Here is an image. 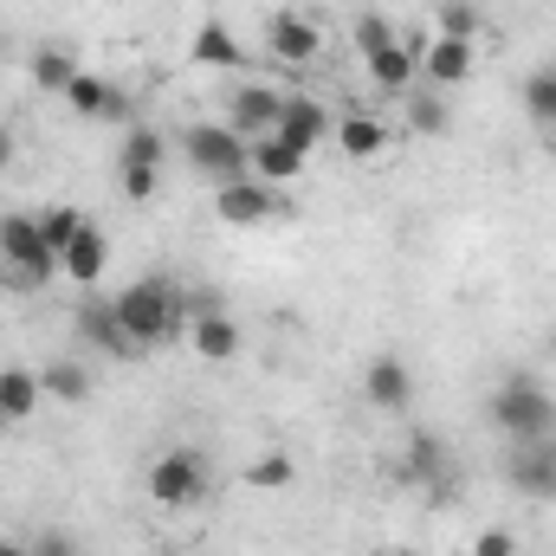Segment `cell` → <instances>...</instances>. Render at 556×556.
Returning a JSON list of instances; mask_svg holds the SVG:
<instances>
[{
	"label": "cell",
	"mask_w": 556,
	"mask_h": 556,
	"mask_svg": "<svg viewBox=\"0 0 556 556\" xmlns=\"http://www.w3.org/2000/svg\"><path fill=\"white\" fill-rule=\"evenodd\" d=\"M117 304V324L130 330L137 350H168V343H188V324H194V298L181 285H168L162 273L137 278L130 291L111 298Z\"/></svg>",
	"instance_id": "6da1fadb"
},
{
	"label": "cell",
	"mask_w": 556,
	"mask_h": 556,
	"mask_svg": "<svg viewBox=\"0 0 556 556\" xmlns=\"http://www.w3.org/2000/svg\"><path fill=\"white\" fill-rule=\"evenodd\" d=\"M485 420L505 433V440H551L556 433V402L531 382V376H505L485 402Z\"/></svg>",
	"instance_id": "7a4b0ae2"
},
{
	"label": "cell",
	"mask_w": 556,
	"mask_h": 556,
	"mask_svg": "<svg viewBox=\"0 0 556 556\" xmlns=\"http://www.w3.org/2000/svg\"><path fill=\"white\" fill-rule=\"evenodd\" d=\"M142 485H149V498L162 511H188V505H201L214 492V466H207L201 446H168V453H155V466H149Z\"/></svg>",
	"instance_id": "3957f363"
},
{
	"label": "cell",
	"mask_w": 556,
	"mask_h": 556,
	"mask_svg": "<svg viewBox=\"0 0 556 556\" xmlns=\"http://www.w3.org/2000/svg\"><path fill=\"white\" fill-rule=\"evenodd\" d=\"M0 260H7L13 285H26V291H39V285L59 278V253L46 247L39 214H0Z\"/></svg>",
	"instance_id": "277c9868"
},
{
	"label": "cell",
	"mask_w": 556,
	"mask_h": 556,
	"mask_svg": "<svg viewBox=\"0 0 556 556\" xmlns=\"http://www.w3.org/2000/svg\"><path fill=\"white\" fill-rule=\"evenodd\" d=\"M181 155H188V168L207 175L214 188L253 175V168H247V137H233L227 124H188V130H181Z\"/></svg>",
	"instance_id": "5b68a950"
},
{
	"label": "cell",
	"mask_w": 556,
	"mask_h": 556,
	"mask_svg": "<svg viewBox=\"0 0 556 556\" xmlns=\"http://www.w3.org/2000/svg\"><path fill=\"white\" fill-rule=\"evenodd\" d=\"M278 104H285V91L278 85H260V78H240L233 91H227V130L233 137H247V142H260V137H273L278 130Z\"/></svg>",
	"instance_id": "8992f818"
},
{
	"label": "cell",
	"mask_w": 556,
	"mask_h": 556,
	"mask_svg": "<svg viewBox=\"0 0 556 556\" xmlns=\"http://www.w3.org/2000/svg\"><path fill=\"white\" fill-rule=\"evenodd\" d=\"M117 181H124V201H155V188H162V137L137 124L124 149H117Z\"/></svg>",
	"instance_id": "52a82bcc"
},
{
	"label": "cell",
	"mask_w": 556,
	"mask_h": 556,
	"mask_svg": "<svg viewBox=\"0 0 556 556\" xmlns=\"http://www.w3.org/2000/svg\"><path fill=\"white\" fill-rule=\"evenodd\" d=\"M214 214L227 220V227H266V220H285V201H278V188L266 181H227V188H214Z\"/></svg>",
	"instance_id": "ba28073f"
},
{
	"label": "cell",
	"mask_w": 556,
	"mask_h": 556,
	"mask_svg": "<svg viewBox=\"0 0 556 556\" xmlns=\"http://www.w3.org/2000/svg\"><path fill=\"white\" fill-rule=\"evenodd\" d=\"M291 149H324V142L337 137V117H330V104H317V98H304V91H285V104H278V130Z\"/></svg>",
	"instance_id": "9c48e42d"
},
{
	"label": "cell",
	"mask_w": 556,
	"mask_h": 556,
	"mask_svg": "<svg viewBox=\"0 0 556 556\" xmlns=\"http://www.w3.org/2000/svg\"><path fill=\"white\" fill-rule=\"evenodd\" d=\"M505 479H511V492H525V498H556V433L551 440H511Z\"/></svg>",
	"instance_id": "30bf717a"
},
{
	"label": "cell",
	"mask_w": 556,
	"mask_h": 556,
	"mask_svg": "<svg viewBox=\"0 0 556 556\" xmlns=\"http://www.w3.org/2000/svg\"><path fill=\"white\" fill-rule=\"evenodd\" d=\"M188 65H194V72H253V52L233 39V26H227V20H214V13H207V20L194 26Z\"/></svg>",
	"instance_id": "8fae6325"
},
{
	"label": "cell",
	"mask_w": 556,
	"mask_h": 556,
	"mask_svg": "<svg viewBox=\"0 0 556 556\" xmlns=\"http://www.w3.org/2000/svg\"><path fill=\"white\" fill-rule=\"evenodd\" d=\"M266 52H273L278 65H311V59L324 52V33H317L304 13L278 7V13H266Z\"/></svg>",
	"instance_id": "7c38bea8"
},
{
	"label": "cell",
	"mask_w": 556,
	"mask_h": 556,
	"mask_svg": "<svg viewBox=\"0 0 556 556\" xmlns=\"http://www.w3.org/2000/svg\"><path fill=\"white\" fill-rule=\"evenodd\" d=\"M363 402L382 408V415H402V408L415 402V369H408L402 356H376V363L363 369Z\"/></svg>",
	"instance_id": "4fadbf2b"
},
{
	"label": "cell",
	"mask_w": 556,
	"mask_h": 556,
	"mask_svg": "<svg viewBox=\"0 0 556 556\" xmlns=\"http://www.w3.org/2000/svg\"><path fill=\"white\" fill-rule=\"evenodd\" d=\"M472 65H479V39H440V33H433V46L420 52V78H427V85H440V91L466 85V78H472Z\"/></svg>",
	"instance_id": "5bb4252c"
},
{
	"label": "cell",
	"mask_w": 556,
	"mask_h": 556,
	"mask_svg": "<svg viewBox=\"0 0 556 556\" xmlns=\"http://www.w3.org/2000/svg\"><path fill=\"white\" fill-rule=\"evenodd\" d=\"M78 337H85L91 350L117 356V363H130V356H142L137 343H130V330L117 324V304H111V298H85V311H78Z\"/></svg>",
	"instance_id": "9a60e30c"
},
{
	"label": "cell",
	"mask_w": 556,
	"mask_h": 556,
	"mask_svg": "<svg viewBox=\"0 0 556 556\" xmlns=\"http://www.w3.org/2000/svg\"><path fill=\"white\" fill-rule=\"evenodd\" d=\"M402 479H415V485H427V492H446V485H453V446H446L440 433H408Z\"/></svg>",
	"instance_id": "2e32d148"
},
{
	"label": "cell",
	"mask_w": 556,
	"mask_h": 556,
	"mask_svg": "<svg viewBox=\"0 0 556 556\" xmlns=\"http://www.w3.org/2000/svg\"><path fill=\"white\" fill-rule=\"evenodd\" d=\"M304 149H291L285 137H260L247 142V168H253V181H266V188H285V181H298L304 175Z\"/></svg>",
	"instance_id": "e0dca14e"
},
{
	"label": "cell",
	"mask_w": 556,
	"mask_h": 556,
	"mask_svg": "<svg viewBox=\"0 0 556 556\" xmlns=\"http://www.w3.org/2000/svg\"><path fill=\"white\" fill-rule=\"evenodd\" d=\"M188 343H194V356H207V363H233V356H240V324H233L220 304H214V311H194Z\"/></svg>",
	"instance_id": "ac0fdd59"
},
{
	"label": "cell",
	"mask_w": 556,
	"mask_h": 556,
	"mask_svg": "<svg viewBox=\"0 0 556 556\" xmlns=\"http://www.w3.org/2000/svg\"><path fill=\"white\" fill-rule=\"evenodd\" d=\"M330 142H337L350 162H376V155L389 149V124H382L376 111H343V117H337V137H330Z\"/></svg>",
	"instance_id": "d6986e66"
},
{
	"label": "cell",
	"mask_w": 556,
	"mask_h": 556,
	"mask_svg": "<svg viewBox=\"0 0 556 556\" xmlns=\"http://www.w3.org/2000/svg\"><path fill=\"white\" fill-rule=\"evenodd\" d=\"M104 266H111V247H104V233H98V227H85V233L59 253V278H72L78 291H91V285L104 278Z\"/></svg>",
	"instance_id": "ffe728a7"
},
{
	"label": "cell",
	"mask_w": 556,
	"mask_h": 556,
	"mask_svg": "<svg viewBox=\"0 0 556 556\" xmlns=\"http://www.w3.org/2000/svg\"><path fill=\"white\" fill-rule=\"evenodd\" d=\"M363 72H369L376 91H408V85L420 78V46L395 39V46H382L376 59H363Z\"/></svg>",
	"instance_id": "44dd1931"
},
{
	"label": "cell",
	"mask_w": 556,
	"mask_h": 556,
	"mask_svg": "<svg viewBox=\"0 0 556 556\" xmlns=\"http://www.w3.org/2000/svg\"><path fill=\"white\" fill-rule=\"evenodd\" d=\"M39 402H46L39 369L7 363V369H0V420H33V415H39Z\"/></svg>",
	"instance_id": "7402d4cb"
},
{
	"label": "cell",
	"mask_w": 556,
	"mask_h": 556,
	"mask_svg": "<svg viewBox=\"0 0 556 556\" xmlns=\"http://www.w3.org/2000/svg\"><path fill=\"white\" fill-rule=\"evenodd\" d=\"M65 104H72V117H85V124H98V117H117V111H124V98H117L98 72H78V78L65 85Z\"/></svg>",
	"instance_id": "603a6c76"
},
{
	"label": "cell",
	"mask_w": 556,
	"mask_h": 556,
	"mask_svg": "<svg viewBox=\"0 0 556 556\" xmlns=\"http://www.w3.org/2000/svg\"><path fill=\"white\" fill-rule=\"evenodd\" d=\"M433 33H440V39H479V33H485L479 0H440V7H433Z\"/></svg>",
	"instance_id": "cb8c5ba5"
},
{
	"label": "cell",
	"mask_w": 556,
	"mask_h": 556,
	"mask_svg": "<svg viewBox=\"0 0 556 556\" xmlns=\"http://www.w3.org/2000/svg\"><path fill=\"white\" fill-rule=\"evenodd\" d=\"M395 39H402V33H395V20H389V13H376V7L350 20V46H356V59H376V52H382V46H395Z\"/></svg>",
	"instance_id": "d4e9b609"
},
{
	"label": "cell",
	"mask_w": 556,
	"mask_h": 556,
	"mask_svg": "<svg viewBox=\"0 0 556 556\" xmlns=\"http://www.w3.org/2000/svg\"><path fill=\"white\" fill-rule=\"evenodd\" d=\"M26 72H33V85H39V91H59V98H65V85L78 78L72 52H59V46H39V52L26 59Z\"/></svg>",
	"instance_id": "484cf974"
},
{
	"label": "cell",
	"mask_w": 556,
	"mask_h": 556,
	"mask_svg": "<svg viewBox=\"0 0 556 556\" xmlns=\"http://www.w3.org/2000/svg\"><path fill=\"white\" fill-rule=\"evenodd\" d=\"M39 389H46L52 402H85V395H91V376H85L78 363H46V369H39Z\"/></svg>",
	"instance_id": "4316f807"
},
{
	"label": "cell",
	"mask_w": 556,
	"mask_h": 556,
	"mask_svg": "<svg viewBox=\"0 0 556 556\" xmlns=\"http://www.w3.org/2000/svg\"><path fill=\"white\" fill-rule=\"evenodd\" d=\"M85 227H91V214H78V207H46V214H39V233H46L52 253H65Z\"/></svg>",
	"instance_id": "83f0119b"
},
{
	"label": "cell",
	"mask_w": 556,
	"mask_h": 556,
	"mask_svg": "<svg viewBox=\"0 0 556 556\" xmlns=\"http://www.w3.org/2000/svg\"><path fill=\"white\" fill-rule=\"evenodd\" d=\"M525 111H531L538 124H551V130H556V72H538V78L525 85Z\"/></svg>",
	"instance_id": "f1b7e54d"
},
{
	"label": "cell",
	"mask_w": 556,
	"mask_h": 556,
	"mask_svg": "<svg viewBox=\"0 0 556 556\" xmlns=\"http://www.w3.org/2000/svg\"><path fill=\"white\" fill-rule=\"evenodd\" d=\"M291 479H298V466H291L285 453H266V459L247 472V485H260V492H278V485H291Z\"/></svg>",
	"instance_id": "f546056e"
},
{
	"label": "cell",
	"mask_w": 556,
	"mask_h": 556,
	"mask_svg": "<svg viewBox=\"0 0 556 556\" xmlns=\"http://www.w3.org/2000/svg\"><path fill=\"white\" fill-rule=\"evenodd\" d=\"M408 124H415L420 137H440V130H446V104L420 91V98H408Z\"/></svg>",
	"instance_id": "4dcf8cb0"
},
{
	"label": "cell",
	"mask_w": 556,
	"mask_h": 556,
	"mask_svg": "<svg viewBox=\"0 0 556 556\" xmlns=\"http://www.w3.org/2000/svg\"><path fill=\"white\" fill-rule=\"evenodd\" d=\"M466 556H518V538H511L505 525H492L485 538H472V551H466Z\"/></svg>",
	"instance_id": "1f68e13d"
},
{
	"label": "cell",
	"mask_w": 556,
	"mask_h": 556,
	"mask_svg": "<svg viewBox=\"0 0 556 556\" xmlns=\"http://www.w3.org/2000/svg\"><path fill=\"white\" fill-rule=\"evenodd\" d=\"M26 556H78V544H72L65 531H39V538L26 544Z\"/></svg>",
	"instance_id": "d6a6232c"
},
{
	"label": "cell",
	"mask_w": 556,
	"mask_h": 556,
	"mask_svg": "<svg viewBox=\"0 0 556 556\" xmlns=\"http://www.w3.org/2000/svg\"><path fill=\"white\" fill-rule=\"evenodd\" d=\"M13 162V137H7V124H0V168Z\"/></svg>",
	"instance_id": "836d02e7"
},
{
	"label": "cell",
	"mask_w": 556,
	"mask_h": 556,
	"mask_svg": "<svg viewBox=\"0 0 556 556\" xmlns=\"http://www.w3.org/2000/svg\"><path fill=\"white\" fill-rule=\"evenodd\" d=\"M0 556H26V544H13V538H0Z\"/></svg>",
	"instance_id": "e575fe53"
},
{
	"label": "cell",
	"mask_w": 556,
	"mask_h": 556,
	"mask_svg": "<svg viewBox=\"0 0 556 556\" xmlns=\"http://www.w3.org/2000/svg\"><path fill=\"white\" fill-rule=\"evenodd\" d=\"M382 556H415V551H382Z\"/></svg>",
	"instance_id": "d590c367"
},
{
	"label": "cell",
	"mask_w": 556,
	"mask_h": 556,
	"mask_svg": "<svg viewBox=\"0 0 556 556\" xmlns=\"http://www.w3.org/2000/svg\"><path fill=\"white\" fill-rule=\"evenodd\" d=\"M155 556H181V551H155Z\"/></svg>",
	"instance_id": "8d00e7d4"
},
{
	"label": "cell",
	"mask_w": 556,
	"mask_h": 556,
	"mask_svg": "<svg viewBox=\"0 0 556 556\" xmlns=\"http://www.w3.org/2000/svg\"><path fill=\"white\" fill-rule=\"evenodd\" d=\"M551 363H556V337H551Z\"/></svg>",
	"instance_id": "74e56055"
},
{
	"label": "cell",
	"mask_w": 556,
	"mask_h": 556,
	"mask_svg": "<svg viewBox=\"0 0 556 556\" xmlns=\"http://www.w3.org/2000/svg\"><path fill=\"white\" fill-rule=\"evenodd\" d=\"M0 52H7V39H0Z\"/></svg>",
	"instance_id": "f35d334b"
}]
</instances>
